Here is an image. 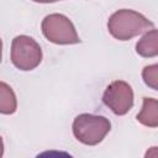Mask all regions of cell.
Returning <instances> with one entry per match:
<instances>
[{
    "label": "cell",
    "instance_id": "2",
    "mask_svg": "<svg viewBox=\"0 0 158 158\" xmlns=\"http://www.w3.org/2000/svg\"><path fill=\"white\" fill-rule=\"evenodd\" d=\"M73 135L83 144H99L111 130V122L105 116L93 114L78 115L72 125Z\"/></svg>",
    "mask_w": 158,
    "mask_h": 158
},
{
    "label": "cell",
    "instance_id": "1",
    "mask_svg": "<svg viewBox=\"0 0 158 158\" xmlns=\"http://www.w3.org/2000/svg\"><path fill=\"white\" fill-rule=\"evenodd\" d=\"M154 26L141 12L131 9H121L114 12L107 21L110 35L118 41H128L143 32H147Z\"/></svg>",
    "mask_w": 158,
    "mask_h": 158
},
{
    "label": "cell",
    "instance_id": "8",
    "mask_svg": "<svg viewBox=\"0 0 158 158\" xmlns=\"http://www.w3.org/2000/svg\"><path fill=\"white\" fill-rule=\"evenodd\" d=\"M17 109V100L14 90L5 81L0 83V112L11 115Z\"/></svg>",
    "mask_w": 158,
    "mask_h": 158
},
{
    "label": "cell",
    "instance_id": "6",
    "mask_svg": "<svg viewBox=\"0 0 158 158\" xmlns=\"http://www.w3.org/2000/svg\"><path fill=\"white\" fill-rule=\"evenodd\" d=\"M137 121L147 127H158V100L143 98L142 109L137 114Z\"/></svg>",
    "mask_w": 158,
    "mask_h": 158
},
{
    "label": "cell",
    "instance_id": "10",
    "mask_svg": "<svg viewBox=\"0 0 158 158\" xmlns=\"http://www.w3.org/2000/svg\"><path fill=\"white\" fill-rule=\"evenodd\" d=\"M144 157H158V147H151L144 153Z\"/></svg>",
    "mask_w": 158,
    "mask_h": 158
},
{
    "label": "cell",
    "instance_id": "9",
    "mask_svg": "<svg viewBox=\"0 0 158 158\" xmlns=\"http://www.w3.org/2000/svg\"><path fill=\"white\" fill-rule=\"evenodd\" d=\"M142 79L148 88L158 91V63L146 65L142 69Z\"/></svg>",
    "mask_w": 158,
    "mask_h": 158
},
{
    "label": "cell",
    "instance_id": "11",
    "mask_svg": "<svg viewBox=\"0 0 158 158\" xmlns=\"http://www.w3.org/2000/svg\"><path fill=\"white\" fill-rule=\"evenodd\" d=\"M35 2H41V4H51V2H57L60 0H32Z\"/></svg>",
    "mask_w": 158,
    "mask_h": 158
},
{
    "label": "cell",
    "instance_id": "7",
    "mask_svg": "<svg viewBox=\"0 0 158 158\" xmlns=\"http://www.w3.org/2000/svg\"><path fill=\"white\" fill-rule=\"evenodd\" d=\"M136 52L143 58L158 56V30H148L136 43Z\"/></svg>",
    "mask_w": 158,
    "mask_h": 158
},
{
    "label": "cell",
    "instance_id": "5",
    "mask_svg": "<svg viewBox=\"0 0 158 158\" xmlns=\"http://www.w3.org/2000/svg\"><path fill=\"white\" fill-rule=\"evenodd\" d=\"M102 102L115 115H126L133 106V90L128 83L115 80L105 89Z\"/></svg>",
    "mask_w": 158,
    "mask_h": 158
},
{
    "label": "cell",
    "instance_id": "3",
    "mask_svg": "<svg viewBox=\"0 0 158 158\" xmlns=\"http://www.w3.org/2000/svg\"><path fill=\"white\" fill-rule=\"evenodd\" d=\"M10 58L12 64L23 72L35 69L42 62V49L30 36H16L11 42Z\"/></svg>",
    "mask_w": 158,
    "mask_h": 158
},
{
    "label": "cell",
    "instance_id": "4",
    "mask_svg": "<svg viewBox=\"0 0 158 158\" xmlns=\"http://www.w3.org/2000/svg\"><path fill=\"white\" fill-rule=\"evenodd\" d=\"M43 36L56 44H77L80 38L73 22L62 14H49L41 23Z\"/></svg>",
    "mask_w": 158,
    "mask_h": 158
}]
</instances>
